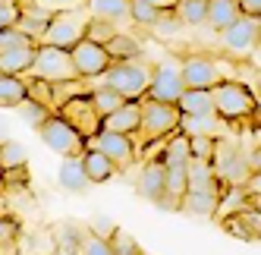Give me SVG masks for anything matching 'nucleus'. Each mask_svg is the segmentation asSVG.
<instances>
[{"label":"nucleus","instance_id":"1","mask_svg":"<svg viewBox=\"0 0 261 255\" xmlns=\"http://www.w3.org/2000/svg\"><path fill=\"white\" fill-rule=\"evenodd\" d=\"M179 123H182V111L176 104H161V101L145 98L142 101V130L133 139L139 148L154 145V142H167L173 133H179Z\"/></svg>","mask_w":261,"mask_h":255},{"label":"nucleus","instance_id":"2","mask_svg":"<svg viewBox=\"0 0 261 255\" xmlns=\"http://www.w3.org/2000/svg\"><path fill=\"white\" fill-rule=\"evenodd\" d=\"M154 66L145 60H129V63H114L104 72V85L120 92L126 101H145L148 88H151Z\"/></svg>","mask_w":261,"mask_h":255},{"label":"nucleus","instance_id":"3","mask_svg":"<svg viewBox=\"0 0 261 255\" xmlns=\"http://www.w3.org/2000/svg\"><path fill=\"white\" fill-rule=\"evenodd\" d=\"M258 107L255 92L246 82H236V79H223L214 88V114L223 123H239V120H252Z\"/></svg>","mask_w":261,"mask_h":255},{"label":"nucleus","instance_id":"4","mask_svg":"<svg viewBox=\"0 0 261 255\" xmlns=\"http://www.w3.org/2000/svg\"><path fill=\"white\" fill-rule=\"evenodd\" d=\"M88 22H91V16H88L85 7L63 10V13L54 16V22L47 26L41 44H54V47H66V50H72L79 41L88 38Z\"/></svg>","mask_w":261,"mask_h":255},{"label":"nucleus","instance_id":"5","mask_svg":"<svg viewBox=\"0 0 261 255\" xmlns=\"http://www.w3.org/2000/svg\"><path fill=\"white\" fill-rule=\"evenodd\" d=\"M38 136H41V142L47 145L50 151H57V155H63V158L85 155V148H88V139H85L63 114H50L47 123L38 130Z\"/></svg>","mask_w":261,"mask_h":255},{"label":"nucleus","instance_id":"6","mask_svg":"<svg viewBox=\"0 0 261 255\" xmlns=\"http://www.w3.org/2000/svg\"><path fill=\"white\" fill-rule=\"evenodd\" d=\"M35 76L50 82V85H66L76 82L79 72L72 63V54L66 47H54V44H38V57H35Z\"/></svg>","mask_w":261,"mask_h":255},{"label":"nucleus","instance_id":"7","mask_svg":"<svg viewBox=\"0 0 261 255\" xmlns=\"http://www.w3.org/2000/svg\"><path fill=\"white\" fill-rule=\"evenodd\" d=\"M214 170L220 176L223 186H246L249 176H252V167H249V155H242L236 145L230 142H220L217 139V151H214Z\"/></svg>","mask_w":261,"mask_h":255},{"label":"nucleus","instance_id":"8","mask_svg":"<svg viewBox=\"0 0 261 255\" xmlns=\"http://www.w3.org/2000/svg\"><path fill=\"white\" fill-rule=\"evenodd\" d=\"M186 92L182 82V69L176 60H161L154 63V76H151V88H148V98L161 101V104H176Z\"/></svg>","mask_w":261,"mask_h":255},{"label":"nucleus","instance_id":"9","mask_svg":"<svg viewBox=\"0 0 261 255\" xmlns=\"http://www.w3.org/2000/svg\"><path fill=\"white\" fill-rule=\"evenodd\" d=\"M69 54H72V63H76L79 79H95V76H104V72L114 66V57H110L107 44H98V41H91V38L79 41Z\"/></svg>","mask_w":261,"mask_h":255},{"label":"nucleus","instance_id":"10","mask_svg":"<svg viewBox=\"0 0 261 255\" xmlns=\"http://www.w3.org/2000/svg\"><path fill=\"white\" fill-rule=\"evenodd\" d=\"M220 44H223V50L236 54V57L249 54L255 44H261V19L242 16L239 22H233L230 29H223V32H220Z\"/></svg>","mask_w":261,"mask_h":255},{"label":"nucleus","instance_id":"11","mask_svg":"<svg viewBox=\"0 0 261 255\" xmlns=\"http://www.w3.org/2000/svg\"><path fill=\"white\" fill-rule=\"evenodd\" d=\"M179 69H182L186 88H217V85L223 82L220 66H217L211 57H201V54L182 57V60H179Z\"/></svg>","mask_w":261,"mask_h":255},{"label":"nucleus","instance_id":"12","mask_svg":"<svg viewBox=\"0 0 261 255\" xmlns=\"http://www.w3.org/2000/svg\"><path fill=\"white\" fill-rule=\"evenodd\" d=\"M88 145H95L98 151H104L110 161L117 164V167H126V164H133L136 148H139L133 136H126V133H107V130H101L98 136H91Z\"/></svg>","mask_w":261,"mask_h":255},{"label":"nucleus","instance_id":"13","mask_svg":"<svg viewBox=\"0 0 261 255\" xmlns=\"http://www.w3.org/2000/svg\"><path fill=\"white\" fill-rule=\"evenodd\" d=\"M60 114L72 126H76L85 139H91V136L101 133V117L95 111V104H91V95H85V98H69L66 104H60Z\"/></svg>","mask_w":261,"mask_h":255},{"label":"nucleus","instance_id":"14","mask_svg":"<svg viewBox=\"0 0 261 255\" xmlns=\"http://www.w3.org/2000/svg\"><path fill=\"white\" fill-rule=\"evenodd\" d=\"M223 230L242 243H258L261 240V211L255 205H249L230 217H223Z\"/></svg>","mask_w":261,"mask_h":255},{"label":"nucleus","instance_id":"15","mask_svg":"<svg viewBox=\"0 0 261 255\" xmlns=\"http://www.w3.org/2000/svg\"><path fill=\"white\" fill-rule=\"evenodd\" d=\"M136 189H139L142 198H148V202H154V205L167 195V167H164L158 158H154V161H148L145 167H142Z\"/></svg>","mask_w":261,"mask_h":255},{"label":"nucleus","instance_id":"16","mask_svg":"<svg viewBox=\"0 0 261 255\" xmlns=\"http://www.w3.org/2000/svg\"><path fill=\"white\" fill-rule=\"evenodd\" d=\"M101 130L107 133H126V136H136L142 130V101H126L120 111H114L110 117L101 120Z\"/></svg>","mask_w":261,"mask_h":255},{"label":"nucleus","instance_id":"17","mask_svg":"<svg viewBox=\"0 0 261 255\" xmlns=\"http://www.w3.org/2000/svg\"><path fill=\"white\" fill-rule=\"evenodd\" d=\"M35 57H38V44L4 50L0 54V76H29L35 69Z\"/></svg>","mask_w":261,"mask_h":255},{"label":"nucleus","instance_id":"18","mask_svg":"<svg viewBox=\"0 0 261 255\" xmlns=\"http://www.w3.org/2000/svg\"><path fill=\"white\" fill-rule=\"evenodd\" d=\"M57 183H60V189L76 192V195L85 192V189L91 186V180H88V173H85V161H82V155H72V158H63V161H60Z\"/></svg>","mask_w":261,"mask_h":255},{"label":"nucleus","instance_id":"19","mask_svg":"<svg viewBox=\"0 0 261 255\" xmlns=\"http://www.w3.org/2000/svg\"><path fill=\"white\" fill-rule=\"evenodd\" d=\"M223 189L227 186L220 183L211 161H189V192H220L223 195Z\"/></svg>","mask_w":261,"mask_h":255},{"label":"nucleus","instance_id":"20","mask_svg":"<svg viewBox=\"0 0 261 255\" xmlns=\"http://www.w3.org/2000/svg\"><path fill=\"white\" fill-rule=\"evenodd\" d=\"M176 107L182 117H208L214 114V88H186Z\"/></svg>","mask_w":261,"mask_h":255},{"label":"nucleus","instance_id":"21","mask_svg":"<svg viewBox=\"0 0 261 255\" xmlns=\"http://www.w3.org/2000/svg\"><path fill=\"white\" fill-rule=\"evenodd\" d=\"M85 10H88L91 19H101V22H114V26H120L123 19H129L133 0H85Z\"/></svg>","mask_w":261,"mask_h":255},{"label":"nucleus","instance_id":"22","mask_svg":"<svg viewBox=\"0 0 261 255\" xmlns=\"http://www.w3.org/2000/svg\"><path fill=\"white\" fill-rule=\"evenodd\" d=\"M82 161H85V173H88V180L91 183H107V180H114L117 176V164L110 161L104 151H98L95 145H88L85 148V155H82Z\"/></svg>","mask_w":261,"mask_h":255},{"label":"nucleus","instance_id":"23","mask_svg":"<svg viewBox=\"0 0 261 255\" xmlns=\"http://www.w3.org/2000/svg\"><path fill=\"white\" fill-rule=\"evenodd\" d=\"M179 211L192 217H214L220 211V192H186Z\"/></svg>","mask_w":261,"mask_h":255},{"label":"nucleus","instance_id":"24","mask_svg":"<svg viewBox=\"0 0 261 255\" xmlns=\"http://www.w3.org/2000/svg\"><path fill=\"white\" fill-rule=\"evenodd\" d=\"M164 167H176V164H189L192 161V139L186 133H173L164 142V151L158 158Z\"/></svg>","mask_w":261,"mask_h":255},{"label":"nucleus","instance_id":"25","mask_svg":"<svg viewBox=\"0 0 261 255\" xmlns=\"http://www.w3.org/2000/svg\"><path fill=\"white\" fill-rule=\"evenodd\" d=\"M242 19V7H239V0H211V7H208V26L214 32H223V29H230L233 22Z\"/></svg>","mask_w":261,"mask_h":255},{"label":"nucleus","instance_id":"26","mask_svg":"<svg viewBox=\"0 0 261 255\" xmlns=\"http://www.w3.org/2000/svg\"><path fill=\"white\" fill-rule=\"evenodd\" d=\"M29 98L25 76H0V111H16Z\"/></svg>","mask_w":261,"mask_h":255},{"label":"nucleus","instance_id":"27","mask_svg":"<svg viewBox=\"0 0 261 255\" xmlns=\"http://www.w3.org/2000/svg\"><path fill=\"white\" fill-rule=\"evenodd\" d=\"M208 7L211 0H176V19L182 22V29H195V26H208Z\"/></svg>","mask_w":261,"mask_h":255},{"label":"nucleus","instance_id":"28","mask_svg":"<svg viewBox=\"0 0 261 255\" xmlns=\"http://www.w3.org/2000/svg\"><path fill=\"white\" fill-rule=\"evenodd\" d=\"M50 236H54V249H72V252H79L82 243H85V236H88V230H82L76 221H60L57 227L50 230Z\"/></svg>","mask_w":261,"mask_h":255},{"label":"nucleus","instance_id":"29","mask_svg":"<svg viewBox=\"0 0 261 255\" xmlns=\"http://www.w3.org/2000/svg\"><path fill=\"white\" fill-rule=\"evenodd\" d=\"M107 50H110V57H114V63L142 60V44L133 38V35H126V32H117L114 38L107 41Z\"/></svg>","mask_w":261,"mask_h":255},{"label":"nucleus","instance_id":"30","mask_svg":"<svg viewBox=\"0 0 261 255\" xmlns=\"http://www.w3.org/2000/svg\"><path fill=\"white\" fill-rule=\"evenodd\" d=\"M91 104H95V111H98V117L104 120V117H110L114 111H120V107L126 104V98L120 95V92H114L110 85H98V88H91Z\"/></svg>","mask_w":261,"mask_h":255},{"label":"nucleus","instance_id":"31","mask_svg":"<svg viewBox=\"0 0 261 255\" xmlns=\"http://www.w3.org/2000/svg\"><path fill=\"white\" fill-rule=\"evenodd\" d=\"M50 114H54L50 107H47V104H41V101H35V98H25L19 107H16V117H19L25 126H32L35 133H38L41 126L47 123V117H50Z\"/></svg>","mask_w":261,"mask_h":255},{"label":"nucleus","instance_id":"32","mask_svg":"<svg viewBox=\"0 0 261 255\" xmlns=\"http://www.w3.org/2000/svg\"><path fill=\"white\" fill-rule=\"evenodd\" d=\"M179 133H186L189 139H195V136H214L217 139V133H220V117L217 114H208V117H182Z\"/></svg>","mask_w":261,"mask_h":255},{"label":"nucleus","instance_id":"33","mask_svg":"<svg viewBox=\"0 0 261 255\" xmlns=\"http://www.w3.org/2000/svg\"><path fill=\"white\" fill-rule=\"evenodd\" d=\"M25 164H29V148L22 142L10 139V142L0 145V170H19Z\"/></svg>","mask_w":261,"mask_h":255},{"label":"nucleus","instance_id":"34","mask_svg":"<svg viewBox=\"0 0 261 255\" xmlns=\"http://www.w3.org/2000/svg\"><path fill=\"white\" fill-rule=\"evenodd\" d=\"M161 7H154V4H148V0H133V10H129V19H133L136 26H142V29H154V22L161 19Z\"/></svg>","mask_w":261,"mask_h":255},{"label":"nucleus","instance_id":"35","mask_svg":"<svg viewBox=\"0 0 261 255\" xmlns=\"http://www.w3.org/2000/svg\"><path fill=\"white\" fill-rule=\"evenodd\" d=\"M189 192V164H176V167H167V195L182 198Z\"/></svg>","mask_w":261,"mask_h":255},{"label":"nucleus","instance_id":"36","mask_svg":"<svg viewBox=\"0 0 261 255\" xmlns=\"http://www.w3.org/2000/svg\"><path fill=\"white\" fill-rule=\"evenodd\" d=\"M110 246H114V255H142V246L126 230H117L114 236H110Z\"/></svg>","mask_w":261,"mask_h":255},{"label":"nucleus","instance_id":"37","mask_svg":"<svg viewBox=\"0 0 261 255\" xmlns=\"http://www.w3.org/2000/svg\"><path fill=\"white\" fill-rule=\"evenodd\" d=\"M217 139L214 136H195L192 139V161H214Z\"/></svg>","mask_w":261,"mask_h":255},{"label":"nucleus","instance_id":"38","mask_svg":"<svg viewBox=\"0 0 261 255\" xmlns=\"http://www.w3.org/2000/svg\"><path fill=\"white\" fill-rule=\"evenodd\" d=\"M79 255H114V246H110V240H104V236H98V233L88 230Z\"/></svg>","mask_w":261,"mask_h":255},{"label":"nucleus","instance_id":"39","mask_svg":"<svg viewBox=\"0 0 261 255\" xmlns=\"http://www.w3.org/2000/svg\"><path fill=\"white\" fill-rule=\"evenodd\" d=\"M25 44H35L25 32H19V29H4L0 32V54L13 50V47H25Z\"/></svg>","mask_w":261,"mask_h":255},{"label":"nucleus","instance_id":"40","mask_svg":"<svg viewBox=\"0 0 261 255\" xmlns=\"http://www.w3.org/2000/svg\"><path fill=\"white\" fill-rule=\"evenodd\" d=\"M19 16H22L19 4H13V0H0V32H4V29H16V26H19Z\"/></svg>","mask_w":261,"mask_h":255},{"label":"nucleus","instance_id":"41","mask_svg":"<svg viewBox=\"0 0 261 255\" xmlns=\"http://www.w3.org/2000/svg\"><path fill=\"white\" fill-rule=\"evenodd\" d=\"M114 35H117V26H114V22H101V19H91V22H88V38H91V41L107 44Z\"/></svg>","mask_w":261,"mask_h":255},{"label":"nucleus","instance_id":"42","mask_svg":"<svg viewBox=\"0 0 261 255\" xmlns=\"http://www.w3.org/2000/svg\"><path fill=\"white\" fill-rule=\"evenodd\" d=\"M16 236H19V221L10 217V214H0V249L13 246Z\"/></svg>","mask_w":261,"mask_h":255},{"label":"nucleus","instance_id":"43","mask_svg":"<svg viewBox=\"0 0 261 255\" xmlns=\"http://www.w3.org/2000/svg\"><path fill=\"white\" fill-rule=\"evenodd\" d=\"M88 230H91V233H98V236H104V240H110V236H114L120 227H117L114 221H110V217H91Z\"/></svg>","mask_w":261,"mask_h":255},{"label":"nucleus","instance_id":"44","mask_svg":"<svg viewBox=\"0 0 261 255\" xmlns=\"http://www.w3.org/2000/svg\"><path fill=\"white\" fill-rule=\"evenodd\" d=\"M242 16H252V19H261V0H239Z\"/></svg>","mask_w":261,"mask_h":255},{"label":"nucleus","instance_id":"45","mask_svg":"<svg viewBox=\"0 0 261 255\" xmlns=\"http://www.w3.org/2000/svg\"><path fill=\"white\" fill-rule=\"evenodd\" d=\"M246 192H249V195H261V170L249 176V183H246Z\"/></svg>","mask_w":261,"mask_h":255},{"label":"nucleus","instance_id":"46","mask_svg":"<svg viewBox=\"0 0 261 255\" xmlns=\"http://www.w3.org/2000/svg\"><path fill=\"white\" fill-rule=\"evenodd\" d=\"M13 136H10V120H7V114L4 111H0V145H4V142H10Z\"/></svg>","mask_w":261,"mask_h":255},{"label":"nucleus","instance_id":"47","mask_svg":"<svg viewBox=\"0 0 261 255\" xmlns=\"http://www.w3.org/2000/svg\"><path fill=\"white\" fill-rule=\"evenodd\" d=\"M249 167H252V173H258V170H261V148H255V151L249 155Z\"/></svg>","mask_w":261,"mask_h":255},{"label":"nucleus","instance_id":"48","mask_svg":"<svg viewBox=\"0 0 261 255\" xmlns=\"http://www.w3.org/2000/svg\"><path fill=\"white\" fill-rule=\"evenodd\" d=\"M252 126H255V133H261V101H258V107H255V114H252V120H249Z\"/></svg>","mask_w":261,"mask_h":255},{"label":"nucleus","instance_id":"49","mask_svg":"<svg viewBox=\"0 0 261 255\" xmlns=\"http://www.w3.org/2000/svg\"><path fill=\"white\" fill-rule=\"evenodd\" d=\"M148 4H154V7H161V10H173L176 0H148Z\"/></svg>","mask_w":261,"mask_h":255},{"label":"nucleus","instance_id":"50","mask_svg":"<svg viewBox=\"0 0 261 255\" xmlns=\"http://www.w3.org/2000/svg\"><path fill=\"white\" fill-rule=\"evenodd\" d=\"M249 205H255V208L261 211V195H249Z\"/></svg>","mask_w":261,"mask_h":255},{"label":"nucleus","instance_id":"51","mask_svg":"<svg viewBox=\"0 0 261 255\" xmlns=\"http://www.w3.org/2000/svg\"><path fill=\"white\" fill-rule=\"evenodd\" d=\"M54 255H79V252H72V249H54Z\"/></svg>","mask_w":261,"mask_h":255},{"label":"nucleus","instance_id":"52","mask_svg":"<svg viewBox=\"0 0 261 255\" xmlns=\"http://www.w3.org/2000/svg\"><path fill=\"white\" fill-rule=\"evenodd\" d=\"M4 189H7V186H4V170H0V192H4Z\"/></svg>","mask_w":261,"mask_h":255},{"label":"nucleus","instance_id":"53","mask_svg":"<svg viewBox=\"0 0 261 255\" xmlns=\"http://www.w3.org/2000/svg\"><path fill=\"white\" fill-rule=\"evenodd\" d=\"M0 255H7V252H4V249H0Z\"/></svg>","mask_w":261,"mask_h":255}]
</instances>
